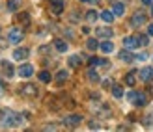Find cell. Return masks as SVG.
<instances>
[{"mask_svg":"<svg viewBox=\"0 0 153 132\" xmlns=\"http://www.w3.org/2000/svg\"><path fill=\"white\" fill-rule=\"evenodd\" d=\"M25 117H28V114H17L13 110H4L2 115H0V125L4 128H15V127H21Z\"/></svg>","mask_w":153,"mask_h":132,"instance_id":"6da1fadb","label":"cell"},{"mask_svg":"<svg viewBox=\"0 0 153 132\" xmlns=\"http://www.w3.org/2000/svg\"><path fill=\"white\" fill-rule=\"evenodd\" d=\"M22 39H25V32L21 28H10V34H7V41L11 45H19Z\"/></svg>","mask_w":153,"mask_h":132,"instance_id":"7a4b0ae2","label":"cell"},{"mask_svg":"<svg viewBox=\"0 0 153 132\" xmlns=\"http://www.w3.org/2000/svg\"><path fill=\"white\" fill-rule=\"evenodd\" d=\"M80 123H82V115H79V114H71V115H67V117L64 119V125L65 127H71V128L79 127Z\"/></svg>","mask_w":153,"mask_h":132,"instance_id":"3957f363","label":"cell"},{"mask_svg":"<svg viewBox=\"0 0 153 132\" xmlns=\"http://www.w3.org/2000/svg\"><path fill=\"white\" fill-rule=\"evenodd\" d=\"M123 46L129 50H134L138 49L140 43H138V35H129V37H123Z\"/></svg>","mask_w":153,"mask_h":132,"instance_id":"277c9868","label":"cell"},{"mask_svg":"<svg viewBox=\"0 0 153 132\" xmlns=\"http://www.w3.org/2000/svg\"><path fill=\"white\" fill-rule=\"evenodd\" d=\"M138 76L142 82H151L153 80V67H142L138 71Z\"/></svg>","mask_w":153,"mask_h":132,"instance_id":"5b68a950","label":"cell"},{"mask_svg":"<svg viewBox=\"0 0 153 132\" xmlns=\"http://www.w3.org/2000/svg\"><path fill=\"white\" fill-rule=\"evenodd\" d=\"M17 73H19V76H22V78H30V76L34 74V67L30 65V63H22L17 69Z\"/></svg>","mask_w":153,"mask_h":132,"instance_id":"8992f818","label":"cell"},{"mask_svg":"<svg viewBox=\"0 0 153 132\" xmlns=\"http://www.w3.org/2000/svg\"><path fill=\"white\" fill-rule=\"evenodd\" d=\"M22 95H26V97H36L37 95V86H34V84H25V86H21L19 88Z\"/></svg>","mask_w":153,"mask_h":132,"instance_id":"52a82bcc","label":"cell"},{"mask_svg":"<svg viewBox=\"0 0 153 132\" xmlns=\"http://www.w3.org/2000/svg\"><path fill=\"white\" fill-rule=\"evenodd\" d=\"M144 22H146V15H144L142 11H136L133 17H131V26H134V28H138V26H142Z\"/></svg>","mask_w":153,"mask_h":132,"instance_id":"ba28073f","label":"cell"},{"mask_svg":"<svg viewBox=\"0 0 153 132\" xmlns=\"http://www.w3.org/2000/svg\"><path fill=\"white\" fill-rule=\"evenodd\" d=\"M118 56H120V60H121V61H125V63H131V61H136V54H133V52L129 50V49H123V50H121V52L118 54Z\"/></svg>","mask_w":153,"mask_h":132,"instance_id":"9c48e42d","label":"cell"},{"mask_svg":"<svg viewBox=\"0 0 153 132\" xmlns=\"http://www.w3.org/2000/svg\"><path fill=\"white\" fill-rule=\"evenodd\" d=\"M112 13L116 15V17L123 15L125 13V4L121 2V0H114V2H112Z\"/></svg>","mask_w":153,"mask_h":132,"instance_id":"30bf717a","label":"cell"},{"mask_svg":"<svg viewBox=\"0 0 153 132\" xmlns=\"http://www.w3.org/2000/svg\"><path fill=\"white\" fill-rule=\"evenodd\" d=\"M28 54H30L28 49H15V50H13V60L22 61V60H26V58H28Z\"/></svg>","mask_w":153,"mask_h":132,"instance_id":"8fae6325","label":"cell"},{"mask_svg":"<svg viewBox=\"0 0 153 132\" xmlns=\"http://www.w3.org/2000/svg\"><path fill=\"white\" fill-rule=\"evenodd\" d=\"M51 10L54 15H60L64 11V0H51Z\"/></svg>","mask_w":153,"mask_h":132,"instance_id":"7c38bea8","label":"cell"},{"mask_svg":"<svg viewBox=\"0 0 153 132\" xmlns=\"http://www.w3.org/2000/svg\"><path fill=\"white\" fill-rule=\"evenodd\" d=\"M97 37H103V39H110V37L114 35V30H110V28H97Z\"/></svg>","mask_w":153,"mask_h":132,"instance_id":"4fadbf2b","label":"cell"},{"mask_svg":"<svg viewBox=\"0 0 153 132\" xmlns=\"http://www.w3.org/2000/svg\"><path fill=\"white\" fill-rule=\"evenodd\" d=\"M99 49H101L105 54H110V52L114 50V43H112L110 39H106V41H103V43H99Z\"/></svg>","mask_w":153,"mask_h":132,"instance_id":"5bb4252c","label":"cell"},{"mask_svg":"<svg viewBox=\"0 0 153 132\" xmlns=\"http://www.w3.org/2000/svg\"><path fill=\"white\" fill-rule=\"evenodd\" d=\"M54 49L58 50V52H65L67 49H69V45H67V41H64V39H54Z\"/></svg>","mask_w":153,"mask_h":132,"instance_id":"9a60e30c","label":"cell"},{"mask_svg":"<svg viewBox=\"0 0 153 132\" xmlns=\"http://www.w3.org/2000/svg\"><path fill=\"white\" fill-rule=\"evenodd\" d=\"M2 69H4L6 78H11V76H15V69L11 67V63H7V61H2Z\"/></svg>","mask_w":153,"mask_h":132,"instance_id":"2e32d148","label":"cell"},{"mask_svg":"<svg viewBox=\"0 0 153 132\" xmlns=\"http://www.w3.org/2000/svg\"><path fill=\"white\" fill-rule=\"evenodd\" d=\"M146 104H148V95L146 93H136L134 106H146Z\"/></svg>","mask_w":153,"mask_h":132,"instance_id":"e0dca14e","label":"cell"},{"mask_svg":"<svg viewBox=\"0 0 153 132\" xmlns=\"http://www.w3.org/2000/svg\"><path fill=\"white\" fill-rule=\"evenodd\" d=\"M67 63H69V67H73V69H79L80 67V63H82V60H80V56H69V60H67Z\"/></svg>","mask_w":153,"mask_h":132,"instance_id":"ac0fdd59","label":"cell"},{"mask_svg":"<svg viewBox=\"0 0 153 132\" xmlns=\"http://www.w3.org/2000/svg\"><path fill=\"white\" fill-rule=\"evenodd\" d=\"M67 78H69V73L62 69V71H58V73H56V78H54V80H56V84H64Z\"/></svg>","mask_w":153,"mask_h":132,"instance_id":"d6986e66","label":"cell"},{"mask_svg":"<svg viewBox=\"0 0 153 132\" xmlns=\"http://www.w3.org/2000/svg\"><path fill=\"white\" fill-rule=\"evenodd\" d=\"M94 112L99 114V117H101V115H110V108H106V106H103V104H99V106H94Z\"/></svg>","mask_w":153,"mask_h":132,"instance_id":"ffe728a7","label":"cell"},{"mask_svg":"<svg viewBox=\"0 0 153 132\" xmlns=\"http://www.w3.org/2000/svg\"><path fill=\"white\" fill-rule=\"evenodd\" d=\"M99 17H101L105 22H112L114 21V17H116V15H114L110 10H105V11H101V15H99Z\"/></svg>","mask_w":153,"mask_h":132,"instance_id":"44dd1931","label":"cell"},{"mask_svg":"<svg viewBox=\"0 0 153 132\" xmlns=\"http://www.w3.org/2000/svg\"><path fill=\"white\" fill-rule=\"evenodd\" d=\"M21 7V0H7V10L10 11H17Z\"/></svg>","mask_w":153,"mask_h":132,"instance_id":"7402d4cb","label":"cell"},{"mask_svg":"<svg viewBox=\"0 0 153 132\" xmlns=\"http://www.w3.org/2000/svg\"><path fill=\"white\" fill-rule=\"evenodd\" d=\"M136 73H127L125 74V84H127V86H134V84H136V76H134Z\"/></svg>","mask_w":153,"mask_h":132,"instance_id":"603a6c76","label":"cell"},{"mask_svg":"<svg viewBox=\"0 0 153 132\" xmlns=\"http://www.w3.org/2000/svg\"><path fill=\"white\" fill-rule=\"evenodd\" d=\"M86 46H88V50H97L99 49V41L94 39V37H90V39L86 41Z\"/></svg>","mask_w":153,"mask_h":132,"instance_id":"cb8c5ba5","label":"cell"},{"mask_svg":"<svg viewBox=\"0 0 153 132\" xmlns=\"http://www.w3.org/2000/svg\"><path fill=\"white\" fill-rule=\"evenodd\" d=\"M112 95L116 99H121V97H123V88H121V86H112Z\"/></svg>","mask_w":153,"mask_h":132,"instance_id":"d4e9b609","label":"cell"},{"mask_svg":"<svg viewBox=\"0 0 153 132\" xmlns=\"http://www.w3.org/2000/svg\"><path fill=\"white\" fill-rule=\"evenodd\" d=\"M19 22H21V24H25V26H28L30 24V15L28 13H21L19 15Z\"/></svg>","mask_w":153,"mask_h":132,"instance_id":"484cf974","label":"cell"},{"mask_svg":"<svg viewBox=\"0 0 153 132\" xmlns=\"http://www.w3.org/2000/svg\"><path fill=\"white\" fill-rule=\"evenodd\" d=\"M88 78H90L91 82H99V74H97V71H95L94 67H91L90 71H88Z\"/></svg>","mask_w":153,"mask_h":132,"instance_id":"4316f807","label":"cell"},{"mask_svg":"<svg viewBox=\"0 0 153 132\" xmlns=\"http://www.w3.org/2000/svg\"><path fill=\"white\" fill-rule=\"evenodd\" d=\"M37 76H39V80H41V82H45V84L51 82V73H49V71H41Z\"/></svg>","mask_w":153,"mask_h":132,"instance_id":"83f0119b","label":"cell"},{"mask_svg":"<svg viewBox=\"0 0 153 132\" xmlns=\"http://www.w3.org/2000/svg\"><path fill=\"white\" fill-rule=\"evenodd\" d=\"M86 21H88V22H95V21H97V11L90 10V11L86 13Z\"/></svg>","mask_w":153,"mask_h":132,"instance_id":"f1b7e54d","label":"cell"},{"mask_svg":"<svg viewBox=\"0 0 153 132\" xmlns=\"http://www.w3.org/2000/svg\"><path fill=\"white\" fill-rule=\"evenodd\" d=\"M138 43H140V46H148L149 45V35H138Z\"/></svg>","mask_w":153,"mask_h":132,"instance_id":"f546056e","label":"cell"},{"mask_svg":"<svg viewBox=\"0 0 153 132\" xmlns=\"http://www.w3.org/2000/svg\"><path fill=\"white\" fill-rule=\"evenodd\" d=\"M142 123H144V125H153V112H149L146 117L142 119Z\"/></svg>","mask_w":153,"mask_h":132,"instance_id":"4dcf8cb0","label":"cell"},{"mask_svg":"<svg viewBox=\"0 0 153 132\" xmlns=\"http://www.w3.org/2000/svg\"><path fill=\"white\" fill-rule=\"evenodd\" d=\"M127 99H129V103L134 104V100H136V91H129L127 93Z\"/></svg>","mask_w":153,"mask_h":132,"instance_id":"1f68e13d","label":"cell"},{"mask_svg":"<svg viewBox=\"0 0 153 132\" xmlns=\"http://www.w3.org/2000/svg\"><path fill=\"white\" fill-rule=\"evenodd\" d=\"M146 58H148V54H146V52H140V54H136V60H138V61H144Z\"/></svg>","mask_w":153,"mask_h":132,"instance_id":"d6a6232c","label":"cell"},{"mask_svg":"<svg viewBox=\"0 0 153 132\" xmlns=\"http://www.w3.org/2000/svg\"><path fill=\"white\" fill-rule=\"evenodd\" d=\"M43 130H58V125H45Z\"/></svg>","mask_w":153,"mask_h":132,"instance_id":"836d02e7","label":"cell"},{"mask_svg":"<svg viewBox=\"0 0 153 132\" xmlns=\"http://www.w3.org/2000/svg\"><path fill=\"white\" fill-rule=\"evenodd\" d=\"M49 50H51V46H49V45H43L41 49H39V52H41V54H47Z\"/></svg>","mask_w":153,"mask_h":132,"instance_id":"e575fe53","label":"cell"},{"mask_svg":"<svg viewBox=\"0 0 153 132\" xmlns=\"http://www.w3.org/2000/svg\"><path fill=\"white\" fill-rule=\"evenodd\" d=\"M88 127H90V128H101V125H99V123H95V121H90Z\"/></svg>","mask_w":153,"mask_h":132,"instance_id":"d590c367","label":"cell"},{"mask_svg":"<svg viewBox=\"0 0 153 132\" xmlns=\"http://www.w3.org/2000/svg\"><path fill=\"white\" fill-rule=\"evenodd\" d=\"M4 89H6V86H4V82H2V78H0V97L4 95Z\"/></svg>","mask_w":153,"mask_h":132,"instance_id":"8d00e7d4","label":"cell"},{"mask_svg":"<svg viewBox=\"0 0 153 132\" xmlns=\"http://www.w3.org/2000/svg\"><path fill=\"white\" fill-rule=\"evenodd\" d=\"M140 2H142L144 6H151V4H153V0H140Z\"/></svg>","mask_w":153,"mask_h":132,"instance_id":"74e56055","label":"cell"},{"mask_svg":"<svg viewBox=\"0 0 153 132\" xmlns=\"http://www.w3.org/2000/svg\"><path fill=\"white\" fill-rule=\"evenodd\" d=\"M148 35H153V22L148 26Z\"/></svg>","mask_w":153,"mask_h":132,"instance_id":"f35d334b","label":"cell"},{"mask_svg":"<svg viewBox=\"0 0 153 132\" xmlns=\"http://www.w3.org/2000/svg\"><path fill=\"white\" fill-rule=\"evenodd\" d=\"M82 34H86V35H88V34H90V28H88V26H84V28H82Z\"/></svg>","mask_w":153,"mask_h":132,"instance_id":"ab89813d","label":"cell"},{"mask_svg":"<svg viewBox=\"0 0 153 132\" xmlns=\"http://www.w3.org/2000/svg\"><path fill=\"white\" fill-rule=\"evenodd\" d=\"M90 2H91V4H97V2H99V0H90Z\"/></svg>","mask_w":153,"mask_h":132,"instance_id":"60d3db41","label":"cell"},{"mask_svg":"<svg viewBox=\"0 0 153 132\" xmlns=\"http://www.w3.org/2000/svg\"><path fill=\"white\" fill-rule=\"evenodd\" d=\"M151 17H153V4H151Z\"/></svg>","mask_w":153,"mask_h":132,"instance_id":"b9f144b4","label":"cell"},{"mask_svg":"<svg viewBox=\"0 0 153 132\" xmlns=\"http://www.w3.org/2000/svg\"><path fill=\"white\" fill-rule=\"evenodd\" d=\"M80 2H90V0H80Z\"/></svg>","mask_w":153,"mask_h":132,"instance_id":"7bdbcfd3","label":"cell"}]
</instances>
